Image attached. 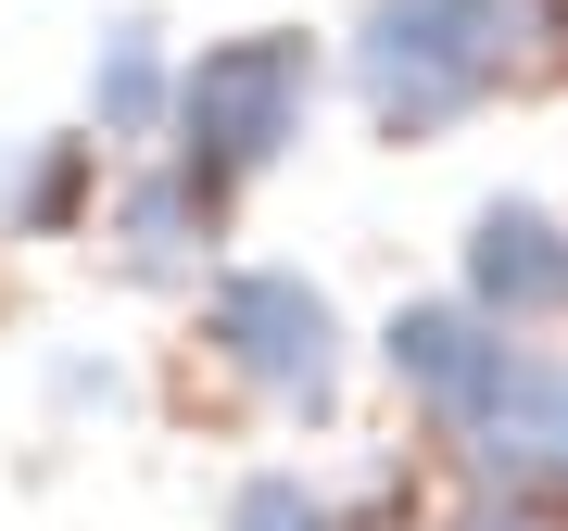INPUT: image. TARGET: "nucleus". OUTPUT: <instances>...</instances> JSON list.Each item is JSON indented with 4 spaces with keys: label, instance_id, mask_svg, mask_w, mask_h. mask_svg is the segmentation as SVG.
<instances>
[{
    "label": "nucleus",
    "instance_id": "obj_1",
    "mask_svg": "<svg viewBox=\"0 0 568 531\" xmlns=\"http://www.w3.org/2000/svg\"><path fill=\"white\" fill-rule=\"evenodd\" d=\"M316 89H328V51L304 39V26H241V39H203L178 63L164 140H178V164H203L215 190H241V178H265V164L304 152Z\"/></svg>",
    "mask_w": 568,
    "mask_h": 531
},
{
    "label": "nucleus",
    "instance_id": "obj_2",
    "mask_svg": "<svg viewBox=\"0 0 568 531\" xmlns=\"http://www.w3.org/2000/svg\"><path fill=\"white\" fill-rule=\"evenodd\" d=\"M342 77H354V102H366L379 140H455L467 114H493L518 89V63L493 51L455 0H366Z\"/></svg>",
    "mask_w": 568,
    "mask_h": 531
},
{
    "label": "nucleus",
    "instance_id": "obj_3",
    "mask_svg": "<svg viewBox=\"0 0 568 531\" xmlns=\"http://www.w3.org/2000/svg\"><path fill=\"white\" fill-rule=\"evenodd\" d=\"M203 342L265 418H328L354 380V329L304 266H215L203 279Z\"/></svg>",
    "mask_w": 568,
    "mask_h": 531
},
{
    "label": "nucleus",
    "instance_id": "obj_4",
    "mask_svg": "<svg viewBox=\"0 0 568 531\" xmlns=\"http://www.w3.org/2000/svg\"><path fill=\"white\" fill-rule=\"evenodd\" d=\"M443 443L467 455V481H480L493 507H544V493H568V354L506 342L493 392L443 430Z\"/></svg>",
    "mask_w": 568,
    "mask_h": 531
},
{
    "label": "nucleus",
    "instance_id": "obj_5",
    "mask_svg": "<svg viewBox=\"0 0 568 531\" xmlns=\"http://www.w3.org/2000/svg\"><path fill=\"white\" fill-rule=\"evenodd\" d=\"M215 241H227V190L203 164H178V152H152L140 178L114 190V216H102V253H114L126 291H203Z\"/></svg>",
    "mask_w": 568,
    "mask_h": 531
},
{
    "label": "nucleus",
    "instance_id": "obj_6",
    "mask_svg": "<svg viewBox=\"0 0 568 531\" xmlns=\"http://www.w3.org/2000/svg\"><path fill=\"white\" fill-rule=\"evenodd\" d=\"M455 291H467L493 329H518V342H530V329H556V317H568V216H556V203H518V190L467 203Z\"/></svg>",
    "mask_w": 568,
    "mask_h": 531
},
{
    "label": "nucleus",
    "instance_id": "obj_7",
    "mask_svg": "<svg viewBox=\"0 0 568 531\" xmlns=\"http://www.w3.org/2000/svg\"><path fill=\"white\" fill-rule=\"evenodd\" d=\"M506 342H518V329H493L480 304H467V291H429V304H392V329H379V368H392V392H405L429 430H455V418L493 392Z\"/></svg>",
    "mask_w": 568,
    "mask_h": 531
},
{
    "label": "nucleus",
    "instance_id": "obj_8",
    "mask_svg": "<svg viewBox=\"0 0 568 531\" xmlns=\"http://www.w3.org/2000/svg\"><path fill=\"white\" fill-rule=\"evenodd\" d=\"M164 114H178V51H164L152 13H114L102 51H89V140L140 152V140H164Z\"/></svg>",
    "mask_w": 568,
    "mask_h": 531
},
{
    "label": "nucleus",
    "instance_id": "obj_9",
    "mask_svg": "<svg viewBox=\"0 0 568 531\" xmlns=\"http://www.w3.org/2000/svg\"><path fill=\"white\" fill-rule=\"evenodd\" d=\"M89 203H102V140H89V127L0 152V241H63Z\"/></svg>",
    "mask_w": 568,
    "mask_h": 531
},
{
    "label": "nucleus",
    "instance_id": "obj_10",
    "mask_svg": "<svg viewBox=\"0 0 568 531\" xmlns=\"http://www.w3.org/2000/svg\"><path fill=\"white\" fill-rule=\"evenodd\" d=\"M227 531H342V507H328L304 469H253L227 493Z\"/></svg>",
    "mask_w": 568,
    "mask_h": 531
},
{
    "label": "nucleus",
    "instance_id": "obj_11",
    "mask_svg": "<svg viewBox=\"0 0 568 531\" xmlns=\"http://www.w3.org/2000/svg\"><path fill=\"white\" fill-rule=\"evenodd\" d=\"M51 392H63V405H126V368H89V354H63Z\"/></svg>",
    "mask_w": 568,
    "mask_h": 531
},
{
    "label": "nucleus",
    "instance_id": "obj_12",
    "mask_svg": "<svg viewBox=\"0 0 568 531\" xmlns=\"http://www.w3.org/2000/svg\"><path fill=\"white\" fill-rule=\"evenodd\" d=\"M455 531H530V519L518 507H480V519H455Z\"/></svg>",
    "mask_w": 568,
    "mask_h": 531
}]
</instances>
